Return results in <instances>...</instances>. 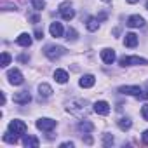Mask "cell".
I'll return each mask as SVG.
<instances>
[{"label": "cell", "instance_id": "9", "mask_svg": "<svg viewBox=\"0 0 148 148\" xmlns=\"http://www.w3.org/2000/svg\"><path fill=\"white\" fill-rule=\"evenodd\" d=\"M12 101L18 103V105H28V103L32 101V96H30L28 91H21V92H16V94L12 96Z\"/></svg>", "mask_w": 148, "mask_h": 148}, {"label": "cell", "instance_id": "5", "mask_svg": "<svg viewBox=\"0 0 148 148\" xmlns=\"http://www.w3.org/2000/svg\"><path fill=\"white\" fill-rule=\"evenodd\" d=\"M7 79H9V82H11L12 86H21V84L25 82L23 73H21L18 68H12V70H9V71H7Z\"/></svg>", "mask_w": 148, "mask_h": 148}, {"label": "cell", "instance_id": "21", "mask_svg": "<svg viewBox=\"0 0 148 148\" xmlns=\"http://www.w3.org/2000/svg\"><path fill=\"white\" fill-rule=\"evenodd\" d=\"M117 124H119V127H120L122 131H129V129H131V125H132L131 119H125V117L119 119V120H117Z\"/></svg>", "mask_w": 148, "mask_h": 148}, {"label": "cell", "instance_id": "16", "mask_svg": "<svg viewBox=\"0 0 148 148\" xmlns=\"http://www.w3.org/2000/svg\"><path fill=\"white\" fill-rule=\"evenodd\" d=\"M79 131L84 132V134H89V132L94 131V124L89 122V120H80V122H79Z\"/></svg>", "mask_w": 148, "mask_h": 148}, {"label": "cell", "instance_id": "34", "mask_svg": "<svg viewBox=\"0 0 148 148\" xmlns=\"http://www.w3.org/2000/svg\"><path fill=\"white\" fill-rule=\"evenodd\" d=\"M32 21H33V23H38L40 19H38V16H32Z\"/></svg>", "mask_w": 148, "mask_h": 148}, {"label": "cell", "instance_id": "35", "mask_svg": "<svg viewBox=\"0 0 148 148\" xmlns=\"http://www.w3.org/2000/svg\"><path fill=\"white\" fill-rule=\"evenodd\" d=\"M86 143H87V145H91V143H92V138H89V136H87V138H86Z\"/></svg>", "mask_w": 148, "mask_h": 148}, {"label": "cell", "instance_id": "27", "mask_svg": "<svg viewBox=\"0 0 148 148\" xmlns=\"http://www.w3.org/2000/svg\"><path fill=\"white\" fill-rule=\"evenodd\" d=\"M103 143H105V146H110V145H113V136H112V134H105V138H103Z\"/></svg>", "mask_w": 148, "mask_h": 148}, {"label": "cell", "instance_id": "15", "mask_svg": "<svg viewBox=\"0 0 148 148\" xmlns=\"http://www.w3.org/2000/svg\"><path fill=\"white\" fill-rule=\"evenodd\" d=\"M49 32H51V35H52V37L59 38V37H63V25H61V23H51Z\"/></svg>", "mask_w": 148, "mask_h": 148}, {"label": "cell", "instance_id": "19", "mask_svg": "<svg viewBox=\"0 0 148 148\" xmlns=\"http://www.w3.org/2000/svg\"><path fill=\"white\" fill-rule=\"evenodd\" d=\"M38 94H40V98H49L52 94V87L49 84H40L38 86Z\"/></svg>", "mask_w": 148, "mask_h": 148}, {"label": "cell", "instance_id": "11", "mask_svg": "<svg viewBox=\"0 0 148 148\" xmlns=\"http://www.w3.org/2000/svg\"><path fill=\"white\" fill-rule=\"evenodd\" d=\"M101 59L106 63V64H112L115 61V51L113 49H103L101 51Z\"/></svg>", "mask_w": 148, "mask_h": 148}, {"label": "cell", "instance_id": "4", "mask_svg": "<svg viewBox=\"0 0 148 148\" xmlns=\"http://www.w3.org/2000/svg\"><path fill=\"white\" fill-rule=\"evenodd\" d=\"M59 14H61V18H63L64 21H71L73 18H75V11L71 9L70 2H63V4L59 5Z\"/></svg>", "mask_w": 148, "mask_h": 148}, {"label": "cell", "instance_id": "1", "mask_svg": "<svg viewBox=\"0 0 148 148\" xmlns=\"http://www.w3.org/2000/svg\"><path fill=\"white\" fill-rule=\"evenodd\" d=\"M66 110H68L71 115L79 117V119H82V117H86V115L89 113L87 101H84V99H71V101H68Z\"/></svg>", "mask_w": 148, "mask_h": 148}, {"label": "cell", "instance_id": "29", "mask_svg": "<svg viewBox=\"0 0 148 148\" xmlns=\"http://www.w3.org/2000/svg\"><path fill=\"white\" fill-rule=\"evenodd\" d=\"M141 139H143V145H148V129L143 132V136H141Z\"/></svg>", "mask_w": 148, "mask_h": 148}, {"label": "cell", "instance_id": "12", "mask_svg": "<svg viewBox=\"0 0 148 148\" xmlns=\"http://www.w3.org/2000/svg\"><path fill=\"white\" fill-rule=\"evenodd\" d=\"M94 84H96L94 75H84V77L79 80V86H80V87H84V89H89V87H92Z\"/></svg>", "mask_w": 148, "mask_h": 148}, {"label": "cell", "instance_id": "36", "mask_svg": "<svg viewBox=\"0 0 148 148\" xmlns=\"http://www.w3.org/2000/svg\"><path fill=\"white\" fill-rule=\"evenodd\" d=\"M139 0H127V4H138Z\"/></svg>", "mask_w": 148, "mask_h": 148}, {"label": "cell", "instance_id": "8", "mask_svg": "<svg viewBox=\"0 0 148 148\" xmlns=\"http://www.w3.org/2000/svg\"><path fill=\"white\" fill-rule=\"evenodd\" d=\"M37 127L40 129V131H52L54 127H56V120H52V119H47V117H44V119H38L37 120Z\"/></svg>", "mask_w": 148, "mask_h": 148}, {"label": "cell", "instance_id": "18", "mask_svg": "<svg viewBox=\"0 0 148 148\" xmlns=\"http://www.w3.org/2000/svg\"><path fill=\"white\" fill-rule=\"evenodd\" d=\"M16 42H18L21 47H30V45H32V37H30L28 33H21Z\"/></svg>", "mask_w": 148, "mask_h": 148}, {"label": "cell", "instance_id": "26", "mask_svg": "<svg viewBox=\"0 0 148 148\" xmlns=\"http://www.w3.org/2000/svg\"><path fill=\"white\" fill-rule=\"evenodd\" d=\"M66 38H68V40H77V32L73 30V28H68V32H66Z\"/></svg>", "mask_w": 148, "mask_h": 148}, {"label": "cell", "instance_id": "33", "mask_svg": "<svg viewBox=\"0 0 148 148\" xmlns=\"http://www.w3.org/2000/svg\"><path fill=\"white\" fill-rule=\"evenodd\" d=\"M105 19H106V14H105V12H101V14L98 16V21H105Z\"/></svg>", "mask_w": 148, "mask_h": 148}, {"label": "cell", "instance_id": "30", "mask_svg": "<svg viewBox=\"0 0 148 148\" xmlns=\"http://www.w3.org/2000/svg\"><path fill=\"white\" fill-rule=\"evenodd\" d=\"M42 37H44V32L37 28V30H35V38H40V40H42Z\"/></svg>", "mask_w": 148, "mask_h": 148}, {"label": "cell", "instance_id": "13", "mask_svg": "<svg viewBox=\"0 0 148 148\" xmlns=\"http://www.w3.org/2000/svg\"><path fill=\"white\" fill-rule=\"evenodd\" d=\"M127 25H129L131 28H141V26H145V19L136 14V16H131V18L127 19Z\"/></svg>", "mask_w": 148, "mask_h": 148}, {"label": "cell", "instance_id": "22", "mask_svg": "<svg viewBox=\"0 0 148 148\" xmlns=\"http://www.w3.org/2000/svg\"><path fill=\"white\" fill-rule=\"evenodd\" d=\"M86 26H87V30H89V32H96V30H98V26H99L98 18H89V19H87V23H86Z\"/></svg>", "mask_w": 148, "mask_h": 148}, {"label": "cell", "instance_id": "37", "mask_svg": "<svg viewBox=\"0 0 148 148\" xmlns=\"http://www.w3.org/2000/svg\"><path fill=\"white\" fill-rule=\"evenodd\" d=\"M146 9H148V0H146Z\"/></svg>", "mask_w": 148, "mask_h": 148}, {"label": "cell", "instance_id": "25", "mask_svg": "<svg viewBox=\"0 0 148 148\" xmlns=\"http://www.w3.org/2000/svg\"><path fill=\"white\" fill-rule=\"evenodd\" d=\"M32 5H33L35 11H42L45 7V2H44V0H32Z\"/></svg>", "mask_w": 148, "mask_h": 148}, {"label": "cell", "instance_id": "28", "mask_svg": "<svg viewBox=\"0 0 148 148\" xmlns=\"http://www.w3.org/2000/svg\"><path fill=\"white\" fill-rule=\"evenodd\" d=\"M141 115H143L145 120H148V105H145V106L141 108Z\"/></svg>", "mask_w": 148, "mask_h": 148}, {"label": "cell", "instance_id": "23", "mask_svg": "<svg viewBox=\"0 0 148 148\" xmlns=\"http://www.w3.org/2000/svg\"><path fill=\"white\" fill-rule=\"evenodd\" d=\"M4 141H5V143H12V145H14V143H18V134H14L12 131H9V132H5V134H4Z\"/></svg>", "mask_w": 148, "mask_h": 148}, {"label": "cell", "instance_id": "2", "mask_svg": "<svg viewBox=\"0 0 148 148\" xmlns=\"http://www.w3.org/2000/svg\"><path fill=\"white\" fill-rule=\"evenodd\" d=\"M64 52H66V51H64V47H61V45H47V47L44 49V54H45L51 61L59 59Z\"/></svg>", "mask_w": 148, "mask_h": 148}, {"label": "cell", "instance_id": "31", "mask_svg": "<svg viewBox=\"0 0 148 148\" xmlns=\"http://www.w3.org/2000/svg\"><path fill=\"white\" fill-rule=\"evenodd\" d=\"M59 146H61V148H68V146H70V148H73V143H71V141H66V143H61Z\"/></svg>", "mask_w": 148, "mask_h": 148}, {"label": "cell", "instance_id": "20", "mask_svg": "<svg viewBox=\"0 0 148 148\" xmlns=\"http://www.w3.org/2000/svg\"><path fill=\"white\" fill-rule=\"evenodd\" d=\"M23 145H25V146H28V148H30V146L37 148V146L40 145V141H38L35 136H25V138H23Z\"/></svg>", "mask_w": 148, "mask_h": 148}, {"label": "cell", "instance_id": "3", "mask_svg": "<svg viewBox=\"0 0 148 148\" xmlns=\"http://www.w3.org/2000/svg\"><path fill=\"white\" fill-rule=\"evenodd\" d=\"M120 66H131V64H148V61L145 58H139V56H122L119 59Z\"/></svg>", "mask_w": 148, "mask_h": 148}, {"label": "cell", "instance_id": "14", "mask_svg": "<svg viewBox=\"0 0 148 148\" xmlns=\"http://www.w3.org/2000/svg\"><path fill=\"white\" fill-rule=\"evenodd\" d=\"M68 79H70V77H68V73H66L64 70H61V68H59V70H56V71H54V80H56L58 84H66V82H68Z\"/></svg>", "mask_w": 148, "mask_h": 148}, {"label": "cell", "instance_id": "38", "mask_svg": "<svg viewBox=\"0 0 148 148\" xmlns=\"http://www.w3.org/2000/svg\"><path fill=\"white\" fill-rule=\"evenodd\" d=\"M103 2H110V0H103Z\"/></svg>", "mask_w": 148, "mask_h": 148}, {"label": "cell", "instance_id": "17", "mask_svg": "<svg viewBox=\"0 0 148 148\" xmlns=\"http://www.w3.org/2000/svg\"><path fill=\"white\" fill-rule=\"evenodd\" d=\"M124 44H125V47H136L138 45V35L136 33H125Z\"/></svg>", "mask_w": 148, "mask_h": 148}, {"label": "cell", "instance_id": "10", "mask_svg": "<svg viewBox=\"0 0 148 148\" xmlns=\"http://www.w3.org/2000/svg\"><path fill=\"white\" fill-rule=\"evenodd\" d=\"M94 112L98 115H108L110 113V105L106 101H96L94 103Z\"/></svg>", "mask_w": 148, "mask_h": 148}, {"label": "cell", "instance_id": "7", "mask_svg": "<svg viewBox=\"0 0 148 148\" xmlns=\"http://www.w3.org/2000/svg\"><path fill=\"white\" fill-rule=\"evenodd\" d=\"M26 124L23 122V120H19V119H14V120H11V124H9V131H12L14 134H18V136H21V134H25L26 132Z\"/></svg>", "mask_w": 148, "mask_h": 148}, {"label": "cell", "instance_id": "6", "mask_svg": "<svg viewBox=\"0 0 148 148\" xmlns=\"http://www.w3.org/2000/svg\"><path fill=\"white\" fill-rule=\"evenodd\" d=\"M119 92L120 94H127V96H134V98H141L143 96V91L138 86H122V87H119Z\"/></svg>", "mask_w": 148, "mask_h": 148}, {"label": "cell", "instance_id": "24", "mask_svg": "<svg viewBox=\"0 0 148 148\" xmlns=\"http://www.w3.org/2000/svg\"><path fill=\"white\" fill-rule=\"evenodd\" d=\"M9 63H11V54L4 51V52H2V61H0V66H4V68H5Z\"/></svg>", "mask_w": 148, "mask_h": 148}, {"label": "cell", "instance_id": "32", "mask_svg": "<svg viewBox=\"0 0 148 148\" xmlns=\"http://www.w3.org/2000/svg\"><path fill=\"white\" fill-rule=\"evenodd\" d=\"M18 59H19V61H21V63H26V61H28V59H30V58H28V56H25V54H23V56H19V58H18Z\"/></svg>", "mask_w": 148, "mask_h": 148}]
</instances>
